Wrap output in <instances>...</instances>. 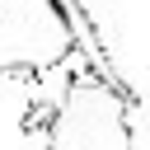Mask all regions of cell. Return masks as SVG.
I'll return each instance as SVG.
<instances>
[{"label":"cell","mask_w":150,"mask_h":150,"mask_svg":"<svg viewBox=\"0 0 150 150\" xmlns=\"http://www.w3.org/2000/svg\"><path fill=\"white\" fill-rule=\"evenodd\" d=\"M47 150H136L127 98L103 75L75 70L47 117Z\"/></svg>","instance_id":"7a4b0ae2"},{"label":"cell","mask_w":150,"mask_h":150,"mask_svg":"<svg viewBox=\"0 0 150 150\" xmlns=\"http://www.w3.org/2000/svg\"><path fill=\"white\" fill-rule=\"evenodd\" d=\"M75 52V19L61 0H0V80H42Z\"/></svg>","instance_id":"6da1fadb"}]
</instances>
